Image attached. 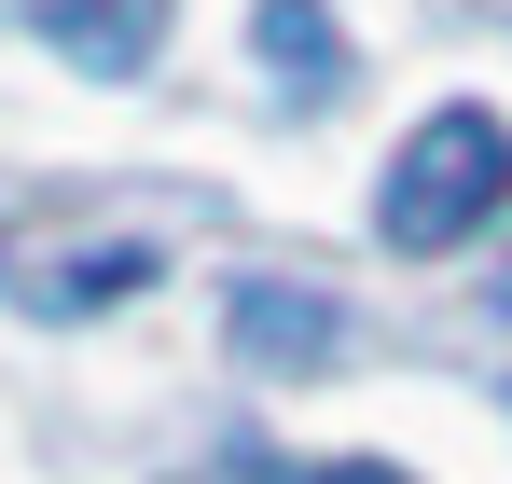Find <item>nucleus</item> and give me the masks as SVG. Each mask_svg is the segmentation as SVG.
Masks as SVG:
<instances>
[{"mask_svg":"<svg viewBox=\"0 0 512 484\" xmlns=\"http://www.w3.org/2000/svg\"><path fill=\"white\" fill-rule=\"evenodd\" d=\"M499 319H512V263H499Z\"/></svg>","mask_w":512,"mask_h":484,"instance_id":"nucleus-7","label":"nucleus"},{"mask_svg":"<svg viewBox=\"0 0 512 484\" xmlns=\"http://www.w3.org/2000/svg\"><path fill=\"white\" fill-rule=\"evenodd\" d=\"M139 277H153V249H139V236L70 249V263H42V277H28V319H97V305H125Z\"/></svg>","mask_w":512,"mask_h":484,"instance_id":"nucleus-4","label":"nucleus"},{"mask_svg":"<svg viewBox=\"0 0 512 484\" xmlns=\"http://www.w3.org/2000/svg\"><path fill=\"white\" fill-rule=\"evenodd\" d=\"M222 484H416L388 457H222Z\"/></svg>","mask_w":512,"mask_h":484,"instance_id":"nucleus-6","label":"nucleus"},{"mask_svg":"<svg viewBox=\"0 0 512 484\" xmlns=\"http://www.w3.org/2000/svg\"><path fill=\"white\" fill-rule=\"evenodd\" d=\"M236 360H250V374H305V360H333V305H319V291H291V277H250V291H236Z\"/></svg>","mask_w":512,"mask_h":484,"instance_id":"nucleus-3","label":"nucleus"},{"mask_svg":"<svg viewBox=\"0 0 512 484\" xmlns=\"http://www.w3.org/2000/svg\"><path fill=\"white\" fill-rule=\"evenodd\" d=\"M28 28H42L70 70H97V83H125V70L167 56V0H28Z\"/></svg>","mask_w":512,"mask_h":484,"instance_id":"nucleus-2","label":"nucleus"},{"mask_svg":"<svg viewBox=\"0 0 512 484\" xmlns=\"http://www.w3.org/2000/svg\"><path fill=\"white\" fill-rule=\"evenodd\" d=\"M512 194V125L499 111H429L416 139L388 153V194H374V236L388 249H457L485 236Z\"/></svg>","mask_w":512,"mask_h":484,"instance_id":"nucleus-1","label":"nucleus"},{"mask_svg":"<svg viewBox=\"0 0 512 484\" xmlns=\"http://www.w3.org/2000/svg\"><path fill=\"white\" fill-rule=\"evenodd\" d=\"M263 70H291V97H333L346 83V42H333V14H319V0H263Z\"/></svg>","mask_w":512,"mask_h":484,"instance_id":"nucleus-5","label":"nucleus"}]
</instances>
